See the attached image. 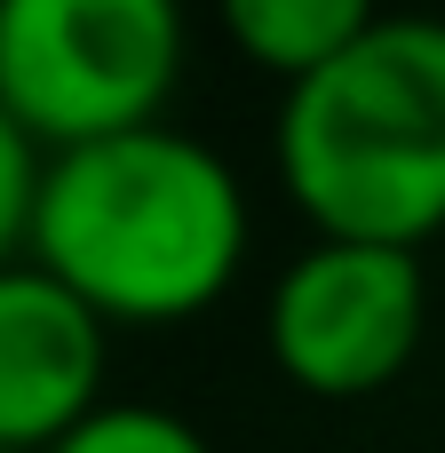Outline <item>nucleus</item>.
<instances>
[{"label": "nucleus", "instance_id": "obj_5", "mask_svg": "<svg viewBox=\"0 0 445 453\" xmlns=\"http://www.w3.org/2000/svg\"><path fill=\"white\" fill-rule=\"evenodd\" d=\"M111 326L24 255L0 263V453H48L104 406Z\"/></svg>", "mask_w": 445, "mask_h": 453}, {"label": "nucleus", "instance_id": "obj_4", "mask_svg": "<svg viewBox=\"0 0 445 453\" xmlns=\"http://www.w3.org/2000/svg\"><path fill=\"white\" fill-rule=\"evenodd\" d=\"M422 319H430L422 255L318 239L279 271L263 334H271V366L295 390H311V398H374L414 366Z\"/></svg>", "mask_w": 445, "mask_h": 453}, {"label": "nucleus", "instance_id": "obj_6", "mask_svg": "<svg viewBox=\"0 0 445 453\" xmlns=\"http://www.w3.org/2000/svg\"><path fill=\"white\" fill-rule=\"evenodd\" d=\"M215 16H223V40L255 72H271V80L295 88L318 64H334L382 16V0H215Z\"/></svg>", "mask_w": 445, "mask_h": 453}, {"label": "nucleus", "instance_id": "obj_1", "mask_svg": "<svg viewBox=\"0 0 445 453\" xmlns=\"http://www.w3.org/2000/svg\"><path fill=\"white\" fill-rule=\"evenodd\" d=\"M24 263L104 326H183L247 263V191L231 159L167 119L40 159Z\"/></svg>", "mask_w": 445, "mask_h": 453}, {"label": "nucleus", "instance_id": "obj_7", "mask_svg": "<svg viewBox=\"0 0 445 453\" xmlns=\"http://www.w3.org/2000/svg\"><path fill=\"white\" fill-rule=\"evenodd\" d=\"M48 453H215V446L183 414H167V406H96Z\"/></svg>", "mask_w": 445, "mask_h": 453}, {"label": "nucleus", "instance_id": "obj_3", "mask_svg": "<svg viewBox=\"0 0 445 453\" xmlns=\"http://www.w3.org/2000/svg\"><path fill=\"white\" fill-rule=\"evenodd\" d=\"M183 80V0H0V119L48 159L151 127Z\"/></svg>", "mask_w": 445, "mask_h": 453}, {"label": "nucleus", "instance_id": "obj_2", "mask_svg": "<svg viewBox=\"0 0 445 453\" xmlns=\"http://www.w3.org/2000/svg\"><path fill=\"white\" fill-rule=\"evenodd\" d=\"M279 183L318 239L406 247L445 231V16H374L279 104Z\"/></svg>", "mask_w": 445, "mask_h": 453}, {"label": "nucleus", "instance_id": "obj_8", "mask_svg": "<svg viewBox=\"0 0 445 453\" xmlns=\"http://www.w3.org/2000/svg\"><path fill=\"white\" fill-rule=\"evenodd\" d=\"M32 183H40V151L0 119V263L24 255V215H32Z\"/></svg>", "mask_w": 445, "mask_h": 453}]
</instances>
